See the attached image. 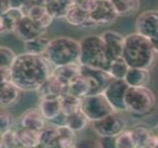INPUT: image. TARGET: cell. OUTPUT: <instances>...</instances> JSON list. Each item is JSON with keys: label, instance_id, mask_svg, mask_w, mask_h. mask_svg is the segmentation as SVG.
I'll use <instances>...</instances> for the list:
<instances>
[{"label": "cell", "instance_id": "ac0fdd59", "mask_svg": "<svg viewBox=\"0 0 158 148\" xmlns=\"http://www.w3.org/2000/svg\"><path fill=\"white\" fill-rule=\"evenodd\" d=\"M40 98L47 99H59L66 93V87L59 82L52 74L44 82L38 90Z\"/></svg>", "mask_w": 158, "mask_h": 148}, {"label": "cell", "instance_id": "7dc6e473", "mask_svg": "<svg viewBox=\"0 0 158 148\" xmlns=\"http://www.w3.org/2000/svg\"><path fill=\"white\" fill-rule=\"evenodd\" d=\"M137 148H151V147H149L148 145H144V146H140V147H137Z\"/></svg>", "mask_w": 158, "mask_h": 148}, {"label": "cell", "instance_id": "9c48e42d", "mask_svg": "<svg viewBox=\"0 0 158 148\" xmlns=\"http://www.w3.org/2000/svg\"><path fill=\"white\" fill-rule=\"evenodd\" d=\"M80 74L87 79L90 86L88 96L103 93L113 79L110 74L105 70L83 65H80Z\"/></svg>", "mask_w": 158, "mask_h": 148}, {"label": "cell", "instance_id": "e0dca14e", "mask_svg": "<svg viewBox=\"0 0 158 148\" xmlns=\"http://www.w3.org/2000/svg\"><path fill=\"white\" fill-rule=\"evenodd\" d=\"M21 90L11 81L0 83V107L11 108L19 102Z\"/></svg>", "mask_w": 158, "mask_h": 148}, {"label": "cell", "instance_id": "277c9868", "mask_svg": "<svg viewBox=\"0 0 158 148\" xmlns=\"http://www.w3.org/2000/svg\"><path fill=\"white\" fill-rule=\"evenodd\" d=\"M80 43V56L79 64L83 66L98 68L108 72L111 65L105 46L100 36L89 35L84 37Z\"/></svg>", "mask_w": 158, "mask_h": 148}, {"label": "cell", "instance_id": "30bf717a", "mask_svg": "<svg viewBox=\"0 0 158 148\" xmlns=\"http://www.w3.org/2000/svg\"><path fill=\"white\" fill-rule=\"evenodd\" d=\"M91 21L95 26H109L114 24L118 15L109 0H96L92 9L89 11Z\"/></svg>", "mask_w": 158, "mask_h": 148}, {"label": "cell", "instance_id": "9a60e30c", "mask_svg": "<svg viewBox=\"0 0 158 148\" xmlns=\"http://www.w3.org/2000/svg\"><path fill=\"white\" fill-rule=\"evenodd\" d=\"M20 126L29 128L35 131H41L48 125V121L44 118L39 108L27 109L19 117Z\"/></svg>", "mask_w": 158, "mask_h": 148}, {"label": "cell", "instance_id": "f6af8a7d", "mask_svg": "<svg viewBox=\"0 0 158 148\" xmlns=\"http://www.w3.org/2000/svg\"><path fill=\"white\" fill-rule=\"evenodd\" d=\"M151 132H152L155 136L158 137V125H156L154 127H152V128H151Z\"/></svg>", "mask_w": 158, "mask_h": 148}, {"label": "cell", "instance_id": "4316f807", "mask_svg": "<svg viewBox=\"0 0 158 148\" xmlns=\"http://www.w3.org/2000/svg\"><path fill=\"white\" fill-rule=\"evenodd\" d=\"M49 41H51V39L48 37L47 33L40 35L39 37L31 39V41L24 43L25 52L44 56V52L47 51V47L48 46Z\"/></svg>", "mask_w": 158, "mask_h": 148}, {"label": "cell", "instance_id": "ba28073f", "mask_svg": "<svg viewBox=\"0 0 158 148\" xmlns=\"http://www.w3.org/2000/svg\"><path fill=\"white\" fill-rule=\"evenodd\" d=\"M128 85L123 79H112L109 85L103 92L107 101L117 113L126 112L125 107V95Z\"/></svg>", "mask_w": 158, "mask_h": 148}, {"label": "cell", "instance_id": "3957f363", "mask_svg": "<svg viewBox=\"0 0 158 148\" xmlns=\"http://www.w3.org/2000/svg\"><path fill=\"white\" fill-rule=\"evenodd\" d=\"M44 56L54 67L79 63L80 43L66 36L52 38Z\"/></svg>", "mask_w": 158, "mask_h": 148}, {"label": "cell", "instance_id": "ffe728a7", "mask_svg": "<svg viewBox=\"0 0 158 148\" xmlns=\"http://www.w3.org/2000/svg\"><path fill=\"white\" fill-rule=\"evenodd\" d=\"M150 70L145 68L130 67L125 76V80L130 87L147 86L150 81Z\"/></svg>", "mask_w": 158, "mask_h": 148}, {"label": "cell", "instance_id": "bcb514c9", "mask_svg": "<svg viewBox=\"0 0 158 148\" xmlns=\"http://www.w3.org/2000/svg\"><path fill=\"white\" fill-rule=\"evenodd\" d=\"M0 148H4V145H3V142H2L1 137H0Z\"/></svg>", "mask_w": 158, "mask_h": 148}, {"label": "cell", "instance_id": "7c38bea8", "mask_svg": "<svg viewBox=\"0 0 158 148\" xmlns=\"http://www.w3.org/2000/svg\"><path fill=\"white\" fill-rule=\"evenodd\" d=\"M12 33L20 41L26 43L39 37L40 35L46 33V31L35 23L32 19H30L27 15H24L15 25Z\"/></svg>", "mask_w": 158, "mask_h": 148}, {"label": "cell", "instance_id": "8992f818", "mask_svg": "<svg viewBox=\"0 0 158 148\" xmlns=\"http://www.w3.org/2000/svg\"><path fill=\"white\" fill-rule=\"evenodd\" d=\"M81 111L90 122L100 120L108 116L109 113L115 112L105 96L103 95V93L89 95L82 98Z\"/></svg>", "mask_w": 158, "mask_h": 148}, {"label": "cell", "instance_id": "44dd1931", "mask_svg": "<svg viewBox=\"0 0 158 148\" xmlns=\"http://www.w3.org/2000/svg\"><path fill=\"white\" fill-rule=\"evenodd\" d=\"M52 74L61 84L67 87L69 83L80 74V64L73 63L64 66L54 67L52 71Z\"/></svg>", "mask_w": 158, "mask_h": 148}, {"label": "cell", "instance_id": "7bdbcfd3", "mask_svg": "<svg viewBox=\"0 0 158 148\" xmlns=\"http://www.w3.org/2000/svg\"><path fill=\"white\" fill-rule=\"evenodd\" d=\"M10 8V3L9 0H0V16L8 11V9Z\"/></svg>", "mask_w": 158, "mask_h": 148}, {"label": "cell", "instance_id": "681fc988", "mask_svg": "<svg viewBox=\"0 0 158 148\" xmlns=\"http://www.w3.org/2000/svg\"><path fill=\"white\" fill-rule=\"evenodd\" d=\"M37 148H42V147H40V146H39V147H37Z\"/></svg>", "mask_w": 158, "mask_h": 148}, {"label": "cell", "instance_id": "4fadbf2b", "mask_svg": "<svg viewBox=\"0 0 158 148\" xmlns=\"http://www.w3.org/2000/svg\"><path fill=\"white\" fill-rule=\"evenodd\" d=\"M110 60L122 57L125 37L116 31H106L100 35Z\"/></svg>", "mask_w": 158, "mask_h": 148}, {"label": "cell", "instance_id": "7a4b0ae2", "mask_svg": "<svg viewBox=\"0 0 158 148\" xmlns=\"http://www.w3.org/2000/svg\"><path fill=\"white\" fill-rule=\"evenodd\" d=\"M157 56L147 38L136 32L125 37L122 57L130 67L150 70L157 61Z\"/></svg>", "mask_w": 158, "mask_h": 148}, {"label": "cell", "instance_id": "ab89813d", "mask_svg": "<svg viewBox=\"0 0 158 148\" xmlns=\"http://www.w3.org/2000/svg\"><path fill=\"white\" fill-rule=\"evenodd\" d=\"M11 81V67L0 66V83Z\"/></svg>", "mask_w": 158, "mask_h": 148}, {"label": "cell", "instance_id": "4dcf8cb0", "mask_svg": "<svg viewBox=\"0 0 158 148\" xmlns=\"http://www.w3.org/2000/svg\"><path fill=\"white\" fill-rule=\"evenodd\" d=\"M130 131L132 136V139L135 143L136 148L147 144L148 138H149L151 133V128H149L146 125L138 123V125H135L131 127Z\"/></svg>", "mask_w": 158, "mask_h": 148}, {"label": "cell", "instance_id": "2e32d148", "mask_svg": "<svg viewBox=\"0 0 158 148\" xmlns=\"http://www.w3.org/2000/svg\"><path fill=\"white\" fill-rule=\"evenodd\" d=\"M64 20L70 25V26L76 27V28H95V24H94L90 16H89V12L84 10L80 7L76 6V5L72 4V6L69 8L67 11Z\"/></svg>", "mask_w": 158, "mask_h": 148}, {"label": "cell", "instance_id": "b9f144b4", "mask_svg": "<svg viewBox=\"0 0 158 148\" xmlns=\"http://www.w3.org/2000/svg\"><path fill=\"white\" fill-rule=\"evenodd\" d=\"M149 147L151 148H158V137L155 136L153 133H150V136L148 138V141H147V144Z\"/></svg>", "mask_w": 158, "mask_h": 148}, {"label": "cell", "instance_id": "c3c4849f", "mask_svg": "<svg viewBox=\"0 0 158 148\" xmlns=\"http://www.w3.org/2000/svg\"><path fill=\"white\" fill-rule=\"evenodd\" d=\"M17 148H24V147H21V146H19V147H17Z\"/></svg>", "mask_w": 158, "mask_h": 148}, {"label": "cell", "instance_id": "603a6c76", "mask_svg": "<svg viewBox=\"0 0 158 148\" xmlns=\"http://www.w3.org/2000/svg\"><path fill=\"white\" fill-rule=\"evenodd\" d=\"M39 140L42 148H60L56 125L52 123L47 125L44 130L39 131Z\"/></svg>", "mask_w": 158, "mask_h": 148}, {"label": "cell", "instance_id": "8fae6325", "mask_svg": "<svg viewBox=\"0 0 158 148\" xmlns=\"http://www.w3.org/2000/svg\"><path fill=\"white\" fill-rule=\"evenodd\" d=\"M135 32L148 39L158 35V10L142 12L136 19Z\"/></svg>", "mask_w": 158, "mask_h": 148}, {"label": "cell", "instance_id": "f907efd6", "mask_svg": "<svg viewBox=\"0 0 158 148\" xmlns=\"http://www.w3.org/2000/svg\"><path fill=\"white\" fill-rule=\"evenodd\" d=\"M157 10H158V9H157Z\"/></svg>", "mask_w": 158, "mask_h": 148}, {"label": "cell", "instance_id": "d6986e66", "mask_svg": "<svg viewBox=\"0 0 158 148\" xmlns=\"http://www.w3.org/2000/svg\"><path fill=\"white\" fill-rule=\"evenodd\" d=\"M38 108L43 113L44 118L48 121L52 122L61 113L60 98L59 99L40 98Z\"/></svg>", "mask_w": 158, "mask_h": 148}, {"label": "cell", "instance_id": "83f0119b", "mask_svg": "<svg viewBox=\"0 0 158 148\" xmlns=\"http://www.w3.org/2000/svg\"><path fill=\"white\" fill-rule=\"evenodd\" d=\"M89 91H90L89 83L87 79L82 76L81 74H79L76 78H74L66 87V93L81 99L88 96Z\"/></svg>", "mask_w": 158, "mask_h": 148}, {"label": "cell", "instance_id": "f546056e", "mask_svg": "<svg viewBox=\"0 0 158 148\" xmlns=\"http://www.w3.org/2000/svg\"><path fill=\"white\" fill-rule=\"evenodd\" d=\"M60 148H75L76 132L67 125H56Z\"/></svg>", "mask_w": 158, "mask_h": 148}, {"label": "cell", "instance_id": "d4e9b609", "mask_svg": "<svg viewBox=\"0 0 158 148\" xmlns=\"http://www.w3.org/2000/svg\"><path fill=\"white\" fill-rule=\"evenodd\" d=\"M118 17H128L140 8V0H109Z\"/></svg>", "mask_w": 158, "mask_h": 148}, {"label": "cell", "instance_id": "f35d334b", "mask_svg": "<svg viewBox=\"0 0 158 148\" xmlns=\"http://www.w3.org/2000/svg\"><path fill=\"white\" fill-rule=\"evenodd\" d=\"M95 1L96 0H73V4L89 12L94 6Z\"/></svg>", "mask_w": 158, "mask_h": 148}, {"label": "cell", "instance_id": "1f68e13d", "mask_svg": "<svg viewBox=\"0 0 158 148\" xmlns=\"http://www.w3.org/2000/svg\"><path fill=\"white\" fill-rule=\"evenodd\" d=\"M90 121H88L86 116L82 113V111H79L71 116L66 117V122L65 125L70 127L73 131L79 132L84 130L89 125Z\"/></svg>", "mask_w": 158, "mask_h": 148}, {"label": "cell", "instance_id": "484cf974", "mask_svg": "<svg viewBox=\"0 0 158 148\" xmlns=\"http://www.w3.org/2000/svg\"><path fill=\"white\" fill-rule=\"evenodd\" d=\"M44 2L53 19H64L69 8L72 6L73 0H44Z\"/></svg>", "mask_w": 158, "mask_h": 148}, {"label": "cell", "instance_id": "cb8c5ba5", "mask_svg": "<svg viewBox=\"0 0 158 148\" xmlns=\"http://www.w3.org/2000/svg\"><path fill=\"white\" fill-rule=\"evenodd\" d=\"M16 137L19 146L24 148H37L40 146L39 131L20 126L16 130Z\"/></svg>", "mask_w": 158, "mask_h": 148}, {"label": "cell", "instance_id": "8d00e7d4", "mask_svg": "<svg viewBox=\"0 0 158 148\" xmlns=\"http://www.w3.org/2000/svg\"><path fill=\"white\" fill-rule=\"evenodd\" d=\"M3 142L4 148H17L19 147L17 137H16V131L13 130H9L6 132L2 133L0 135Z\"/></svg>", "mask_w": 158, "mask_h": 148}, {"label": "cell", "instance_id": "60d3db41", "mask_svg": "<svg viewBox=\"0 0 158 148\" xmlns=\"http://www.w3.org/2000/svg\"><path fill=\"white\" fill-rule=\"evenodd\" d=\"M29 0H9L10 7L23 9L28 4Z\"/></svg>", "mask_w": 158, "mask_h": 148}, {"label": "cell", "instance_id": "5bb4252c", "mask_svg": "<svg viewBox=\"0 0 158 148\" xmlns=\"http://www.w3.org/2000/svg\"><path fill=\"white\" fill-rule=\"evenodd\" d=\"M23 11L25 15H27L44 31H47V29L52 26L54 20L43 4H28L23 8Z\"/></svg>", "mask_w": 158, "mask_h": 148}, {"label": "cell", "instance_id": "52a82bcc", "mask_svg": "<svg viewBox=\"0 0 158 148\" xmlns=\"http://www.w3.org/2000/svg\"><path fill=\"white\" fill-rule=\"evenodd\" d=\"M93 130L102 138H115L127 128L126 121L121 113L114 112L95 121L90 122Z\"/></svg>", "mask_w": 158, "mask_h": 148}, {"label": "cell", "instance_id": "d590c367", "mask_svg": "<svg viewBox=\"0 0 158 148\" xmlns=\"http://www.w3.org/2000/svg\"><path fill=\"white\" fill-rule=\"evenodd\" d=\"M16 54L11 48L0 46V66H10L14 60Z\"/></svg>", "mask_w": 158, "mask_h": 148}, {"label": "cell", "instance_id": "6da1fadb", "mask_svg": "<svg viewBox=\"0 0 158 148\" xmlns=\"http://www.w3.org/2000/svg\"><path fill=\"white\" fill-rule=\"evenodd\" d=\"M52 71V64L44 56L23 52L11 64V82L22 92L38 91Z\"/></svg>", "mask_w": 158, "mask_h": 148}, {"label": "cell", "instance_id": "836d02e7", "mask_svg": "<svg viewBox=\"0 0 158 148\" xmlns=\"http://www.w3.org/2000/svg\"><path fill=\"white\" fill-rule=\"evenodd\" d=\"M114 146L115 148H136L135 143L131 134L130 128L127 127L125 130L115 137Z\"/></svg>", "mask_w": 158, "mask_h": 148}, {"label": "cell", "instance_id": "5b68a950", "mask_svg": "<svg viewBox=\"0 0 158 148\" xmlns=\"http://www.w3.org/2000/svg\"><path fill=\"white\" fill-rule=\"evenodd\" d=\"M156 103L155 95L147 86L130 87L125 95L126 112L143 116L150 113Z\"/></svg>", "mask_w": 158, "mask_h": 148}, {"label": "cell", "instance_id": "e575fe53", "mask_svg": "<svg viewBox=\"0 0 158 148\" xmlns=\"http://www.w3.org/2000/svg\"><path fill=\"white\" fill-rule=\"evenodd\" d=\"M15 118L11 113L5 110H0V135L9 130H12Z\"/></svg>", "mask_w": 158, "mask_h": 148}, {"label": "cell", "instance_id": "ee69618b", "mask_svg": "<svg viewBox=\"0 0 158 148\" xmlns=\"http://www.w3.org/2000/svg\"><path fill=\"white\" fill-rule=\"evenodd\" d=\"M149 41L152 44L153 48H154V51L158 53V35H156V36L149 39Z\"/></svg>", "mask_w": 158, "mask_h": 148}, {"label": "cell", "instance_id": "74e56055", "mask_svg": "<svg viewBox=\"0 0 158 148\" xmlns=\"http://www.w3.org/2000/svg\"><path fill=\"white\" fill-rule=\"evenodd\" d=\"M75 148H104L103 144L98 140L82 139L76 142Z\"/></svg>", "mask_w": 158, "mask_h": 148}, {"label": "cell", "instance_id": "7402d4cb", "mask_svg": "<svg viewBox=\"0 0 158 148\" xmlns=\"http://www.w3.org/2000/svg\"><path fill=\"white\" fill-rule=\"evenodd\" d=\"M25 15L23 9L10 7L8 11L0 16V31L1 35L12 33L16 23Z\"/></svg>", "mask_w": 158, "mask_h": 148}, {"label": "cell", "instance_id": "f1b7e54d", "mask_svg": "<svg viewBox=\"0 0 158 148\" xmlns=\"http://www.w3.org/2000/svg\"><path fill=\"white\" fill-rule=\"evenodd\" d=\"M81 101H82L81 98H78L71 95V94L65 93L60 98L61 113L67 117L81 111Z\"/></svg>", "mask_w": 158, "mask_h": 148}, {"label": "cell", "instance_id": "d6a6232c", "mask_svg": "<svg viewBox=\"0 0 158 148\" xmlns=\"http://www.w3.org/2000/svg\"><path fill=\"white\" fill-rule=\"evenodd\" d=\"M128 68H130V66L127 64L125 59L123 57H118L111 61V65L108 69V73L114 79H125Z\"/></svg>", "mask_w": 158, "mask_h": 148}]
</instances>
